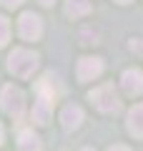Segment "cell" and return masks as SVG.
Listing matches in <instances>:
<instances>
[{
    "instance_id": "1",
    "label": "cell",
    "mask_w": 143,
    "mask_h": 151,
    "mask_svg": "<svg viewBox=\"0 0 143 151\" xmlns=\"http://www.w3.org/2000/svg\"><path fill=\"white\" fill-rule=\"evenodd\" d=\"M38 68V55L33 50H25V48H15L8 58V70L18 78H30L33 70Z\"/></svg>"
},
{
    "instance_id": "2",
    "label": "cell",
    "mask_w": 143,
    "mask_h": 151,
    "mask_svg": "<svg viewBox=\"0 0 143 151\" xmlns=\"http://www.w3.org/2000/svg\"><path fill=\"white\" fill-rule=\"evenodd\" d=\"M88 98L93 101V106L98 108V111H103V113H118V111H121V98H118L116 88H113L111 83H106V86L90 91Z\"/></svg>"
},
{
    "instance_id": "3",
    "label": "cell",
    "mask_w": 143,
    "mask_h": 151,
    "mask_svg": "<svg viewBox=\"0 0 143 151\" xmlns=\"http://www.w3.org/2000/svg\"><path fill=\"white\" fill-rule=\"evenodd\" d=\"M0 103H3V111L10 113V116H15V119H20L23 113H25V96H23V91L15 88V86H5L3 88Z\"/></svg>"
},
{
    "instance_id": "4",
    "label": "cell",
    "mask_w": 143,
    "mask_h": 151,
    "mask_svg": "<svg viewBox=\"0 0 143 151\" xmlns=\"http://www.w3.org/2000/svg\"><path fill=\"white\" fill-rule=\"evenodd\" d=\"M18 33H20L25 40H38L43 33V20L35 13H23L20 20H18Z\"/></svg>"
},
{
    "instance_id": "5",
    "label": "cell",
    "mask_w": 143,
    "mask_h": 151,
    "mask_svg": "<svg viewBox=\"0 0 143 151\" xmlns=\"http://www.w3.org/2000/svg\"><path fill=\"white\" fill-rule=\"evenodd\" d=\"M78 81H93L103 73V60L101 58H80L78 60Z\"/></svg>"
},
{
    "instance_id": "6",
    "label": "cell",
    "mask_w": 143,
    "mask_h": 151,
    "mask_svg": "<svg viewBox=\"0 0 143 151\" xmlns=\"http://www.w3.org/2000/svg\"><path fill=\"white\" fill-rule=\"evenodd\" d=\"M121 86H123V91H126L128 96H138V93H143V73H141L138 68L123 70Z\"/></svg>"
},
{
    "instance_id": "7",
    "label": "cell",
    "mask_w": 143,
    "mask_h": 151,
    "mask_svg": "<svg viewBox=\"0 0 143 151\" xmlns=\"http://www.w3.org/2000/svg\"><path fill=\"white\" fill-rule=\"evenodd\" d=\"M53 116V101H48L43 96H35V103H33V121L38 126H45Z\"/></svg>"
},
{
    "instance_id": "8",
    "label": "cell",
    "mask_w": 143,
    "mask_h": 151,
    "mask_svg": "<svg viewBox=\"0 0 143 151\" xmlns=\"http://www.w3.org/2000/svg\"><path fill=\"white\" fill-rule=\"evenodd\" d=\"M60 121H63V129L65 131H75L80 124H83V108L75 106V103H68L60 113Z\"/></svg>"
},
{
    "instance_id": "9",
    "label": "cell",
    "mask_w": 143,
    "mask_h": 151,
    "mask_svg": "<svg viewBox=\"0 0 143 151\" xmlns=\"http://www.w3.org/2000/svg\"><path fill=\"white\" fill-rule=\"evenodd\" d=\"M128 134H133L136 139H143V103L133 106L128 111Z\"/></svg>"
},
{
    "instance_id": "10",
    "label": "cell",
    "mask_w": 143,
    "mask_h": 151,
    "mask_svg": "<svg viewBox=\"0 0 143 151\" xmlns=\"http://www.w3.org/2000/svg\"><path fill=\"white\" fill-rule=\"evenodd\" d=\"M18 149L20 151H40L43 149V144H40V139H38L33 131H20L18 134Z\"/></svg>"
},
{
    "instance_id": "11",
    "label": "cell",
    "mask_w": 143,
    "mask_h": 151,
    "mask_svg": "<svg viewBox=\"0 0 143 151\" xmlns=\"http://www.w3.org/2000/svg\"><path fill=\"white\" fill-rule=\"evenodd\" d=\"M65 13L70 18H83L90 13V0H68L65 3Z\"/></svg>"
},
{
    "instance_id": "12",
    "label": "cell",
    "mask_w": 143,
    "mask_h": 151,
    "mask_svg": "<svg viewBox=\"0 0 143 151\" xmlns=\"http://www.w3.org/2000/svg\"><path fill=\"white\" fill-rule=\"evenodd\" d=\"M8 38H10V23H8V18L0 15V45H5Z\"/></svg>"
},
{
    "instance_id": "13",
    "label": "cell",
    "mask_w": 143,
    "mask_h": 151,
    "mask_svg": "<svg viewBox=\"0 0 143 151\" xmlns=\"http://www.w3.org/2000/svg\"><path fill=\"white\" fill-rule=\"evenodd\" d=\"M0 3H3L5 8H18V5L23 3V0H0Z\"/></svg>"
},
{
    "instance_id": "14",
    "label": "cell",
    "mask_w": 143,
    "mask_h": 151,
    "mask_svg": "<svg viewBox=\"0 0 143 151\" xmlns=\"http://www.w3.org/2000/svg\"><path fill=\"white\" fill-rule=\"evenodd\" d=\"M131 50H138V53H143V43H138V40H133V43H131Z\"/></svg>"
},
{
    "instance_id": "15",
    "label": "cell",
    "mask_w": 143,
    "mask_h": 151,
    "mask_svg": "<svg viewBox=\"0 0 143 151\" xmlns=\"http://www.w3.org/2000/svg\"><path fill=\"white\" fill-rule=\"evenodd\" d=\"M108 151H131V149H128V146H121V144H118V146H111Z\"/></svg>"
},
{
    "instance_id": "16",
    "label": "cell",
    "mask_w": 143,
    "mask_h": 151,
    "mask_svg": "<svg viewBox=\"0 0 143 151\" xmlns=\"http://www.w3.org/2000/svg\"><path fill=\"white\" fill-rule=\"evenodd\" d=\"M40 3H43V5H53L55 0H40Z\"/></svg>"
},
{
    "instance_id": "17",
    "label": "cell",
    "mask_w": 143,
    "mask_h": 151,
    "mask_svg": "<svg viewBox=\"0 0 143 151\" xmlns=\"http://www.w3.org/2000/svg\"><path fill=\"white\" fill-rule=\"evenodd\" d=\"M116 3H121V5H126V3H131V0H116Z\"/></svg>"
},
{
    "instance_id": "18",
    "label": "cell",
    "mask_w": 143,
    "mask_h": 151,
    "mask_svg": "<svg viewBox=\"0 0 143 151\" xmlns=\"http://www.w3.org/2000/svg\"><path fill=\"white\" fill-rule=\"evenodd\" d=\"M0 144H3V126H0Z\"/></svg>"
},
{
    "instance_id": "19",
    "label": "cell",
    "mask_w": 143,
    "mask_h": 151,
    "mask_svg": "<svg viewBox=\"0 0 143 151\" xmlns=\"http://www.w3.org/2000/svg\"><path fill=\"white\" fill-rule=\"evenodd\" d=\"M80 151H93V149H80Z\"/></svg>"
}]
</instances>
